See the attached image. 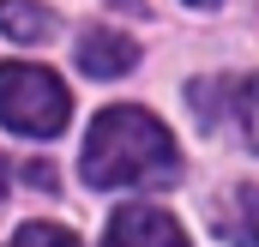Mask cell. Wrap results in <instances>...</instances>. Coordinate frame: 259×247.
<instances>
[{
    "instance_id": "1",
    "label": "cell",
    "mask_w": 259,
    "mask_h": 247,
    "mask_svg": "<svg viewBox=\"0 0 259 247\" xmlns=\"http://www.w3.org/2000/svg\"><path fill=\"white\" fill-rule=\"evenodd\" d=\"M78 169L91 187H169L181 175V151L151 109L115 103L91 121Z\"/></svg>"
},
{
    "instance_id": "2",
    "label": "cell",
    "mask_w": 259,
    "mask_h": 247,
    "mask_svg": "<svg viewBox=\"0 0 259 247\" xmlns=\"http://www.w3.org/2000/svg\"><path fill=\"white\" fill-rule=\"evenodd\" d=\"M72 115V97L49 66L6 61L0 66V127L24 133V139H55Z\"/></svg>"
},
{
    "instance_id": "3",
    "label": "cell",
    "mask_w": 259,
    "mask_h": 247,
    "mask_svg": "<svg viewBox=\"0 0 259 247\" xmlns=\"http://www.w3.org/2000/svg\"><path fill=\"white\" fill-rule=\"evenodd\" d=\"M103 247H187V229L169 211H157V205H121L109 217Z\"/></svg>"
},
{
    "instance_id": "4",
    "label": "cell",
    "mask_w": 259,
    "mask_h": 247,
    "mask_svg": "<svg viewBox=\"0 0 259 247\" xmlns=\"http://www.w3.org/2000/svg\"><path fill=\"white\" fill-rule=\"evenodd\" d=\"M78 66L91 72V78H121V72H133L139 66V43L133 36H121V30H84L78 36Z\"/></svg>"
},
{
    "instance_id": "5",
    "label": "cell",
    "mask_w": 259,
    "mask_h": 247,
    "mask_svg": "<svg viewBox=\"0 0 259 247\" xmlns=\"http://www.w3.org/2000/svg\"><path fill=\"white\" fill-rule=\"evenodd\" d=\"M217 235L229 247H259V187H235L229 193V205L217 211Z\"/></svg>"
},
{
    "instance_id": "6",
    "label": "cell",
    "mask_w": 259,
    "mask_h": 247,
    "mask_svg": "<svg viewBox=\"0 0 259 247\" xmlns=\"http://www.w3.org/2000/svg\"><path fill=\"white\" fill-rule=\"evenodd\" d=\"M0 30L12 43H49L55 36V12L36 0H0Z\"/></svg>"
},
{
    "instance_id": "7",
    "label": "cell",
    "mask_w": 259,
    "mask_h": 247,
    "mask_svg": "<svg viewBox=\"0 0 259 247\" xmlns=\"http://www.w3.org/2000/svg\"><path fill=\"white\" fill-rule=\"evenodd\" d=\"M12 247H78V235L61 229V223H18Z\"/></svg>"
},
{
    "instance_id": "8",
    "label": "cell",
    "mask_w": 259,
    "mask_h": 247,
    "mask_svg": "<svg viewBox=\"0 0 259 247\" xmlns=\"http://www.w3.org/2000/svg\"><path fill=\"white\" fill-rule=\"evenodd\" d=\"M235 121L247 133V145L259 151V78H241V91H235Z\"/></svg>"
},
{
    "instance_id": "9",
    "label": "cell",
    "mask_w": 259,
    "mask_h": 247,
    "mask_svg": "<svg viewBox=\"0 0 259 247\" xmlns=\"http://www.w3.org/2000/svg\"><path fill=\"white\" fill-rule=\"evenodd\" d=\"M24 181H30V187H42V193H55V187H61L49 163H24Z\"/></svg>"
},
{
    "instance_id": "10",
    "label": "cell",
    "mask_w": 259,
    "mask_h": 247,
    "mask_svg": "<svg viewBox=\"0 0 259 247\" xmlns=\"http://www.w3.org/2000/svg\"><path fill=\"white\" fill-rule=\"evenodd\" d=\"M115 6H121V12H145V0H115Z\"/></svg>"
},
{
    "instance_id": "11",
    "label": "cell",
    "mask_w": 259,
    "mask_h": 247,
    "mask_svg": "<svg viewBox=\"0 0 259 247\" xmlns=\"http://www.w3.org/2000/svg\"><path fill=\"white\" fill-rule=\"evenodd\" d=\"M187 6H217V0H187Z\"/></svg>"
}]
</instances>
